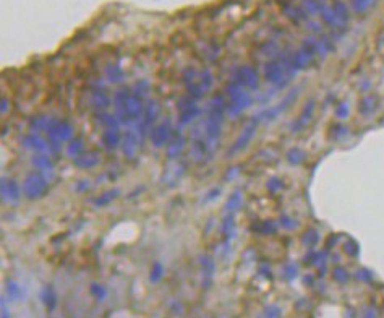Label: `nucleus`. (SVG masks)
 <instances>
[{
  "instance_id": "f03ea898",
  "label": "nucleus",
  "mask_w": 384,
  "mask_h": 318,
  "mask_svg": "<svg viewBox=\"0 0 384 318\" xmlns=\"http://www.w3.org/2000/svg\"><path fill=\"white\" fill-rule=\"evenodd\" d=\"M2 193H3L5 200L15 201V200H18V197H20V187L13 182V180H3Z\"/></svg>"
},
{
  "instance_id": "7ed1b4c3",
  "label": "nucleus",
  "mask_w": 384,
  "mask_h": 318,
  "mask_svg": "<svg viewBox=\"0 0 384 318\" xmlns=\"http://www.w3.org/2000/svg\"><path fill=\"white\" fill-rule=\"evenodd\" d=\"M49 132L51 135L57 136V138H68L70 136V127H68L65 122H54L52 125H49Z\"/></svg>"
},
{
  "instance_id": "f257e3e1",
  "label": "nucleus",
  "mask_w": 384,
  "mask_h": 318,
  "mask_svg": "<svg viewBox=\"0 0 384 318\" xmlns=\"http://www.w3.org/2000/svg\"><path fill=\"white\" fill-rule=\"evenodd\" d=\"M46 188H47V184L42 180L41 176H37V174H34V176H29L28 179H26V182H25L26 195H28L29 198L41 197V195L46 192Z\"/></svg>"
}]
</instances>
